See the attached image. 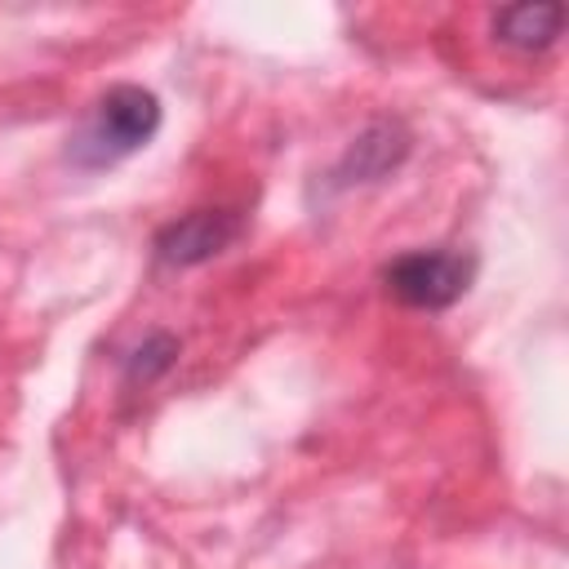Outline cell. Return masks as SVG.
<instances>
[{
	"instance_id": "obj_1",
	"label": "cell",
	"mask_w": 569,
	"mask_h": 569,
	"mask_svg": "<svg viewBox=\"0 0 569 569\" xmlns=\"http://www.w3.org/2000/svg\"><path fill=\"white\" fill-rule=\"evenodd\" d=\"M160 129V98L142 84H116L98 98L84 129L71 138V160L80 169H107L138 147H147Z\"/></svg>"
},
{
	"instance_id": "obj_2",
	"label": "cell",
	"mask_w": 569,
	"mask_h": 569,
	"mask_svg": "<svg viewBox=\"0 0 569 569\" xmlns=\"http://www.w3.org/2000/svg\"><path fill=\"white\" fill-rule=\"evenodd\" d=\"M476 280V258L462 249H409L387 262L382 284L396 302L413 311H445L453 307Z\"/></svg>"
},
{
	"instance_id": "obj_3",
	"label": "cell",
	"mask_w": 569,
	"mask_h": 569,
	"mask_svg": "<svg viewBox=\"0 0 569 569\" xmlns=\"http://www.w3.org/2000/svg\"><path fill=\"white\" fill-rule=\"evenodd\" d=\"M244 236L240 209H191L156 231V258L164 267H200L218 253H227Z\"/></svg>"
},
{
	"instance_id": "obj_4",
	"label": "cell",
	"mask_w": 569,
	"mask_h": 569,
	"mask_svg": "<svg viewBox=\"0 0 569 569\" xmlns=\"http://www.w3.org/2000/svg\"><path fill=\"white\" fill-rule=\"evenodd\" d=\"M409 156V129L400 120H378L369 124L351 147L347 156L333 164V187H360V182H378L387 178L391 169H400V160Z\"/></svg>"
},
{
	"instance_id": "obj_5",
	"label": "cell",
	"mask_w": 569,
	"mask_h": 569,
	"mask_svg": "<svg viewBox=\"0 0 569 569\" xmlns=\"http://www.w3.org/2000/svg\"><path fill=\"white\" fill-rule=\"evenodd\" d=\"M565 27V9L560 4H511L493 13V36L520 53H538L551 49L560 40Z\"/></svg>"
},
{
	"instance_id": "obj_6",
	"label": "cell",
	"mask_w": 569,
	"mask_h": 569,
	"mask_svg": "<svg viewBox=\"0 0 569 569\" xmlns=\"http://www.w3.org/2000/svg\"><path fill=\"white\" fill-rule=\"evenodd\" d=\"M173 360H178V338L173 333H151V338H142V347L124 360V382L129 387H147V382H156L160 373H169L173 369Z\"/></svg>"
}]
</instances>
